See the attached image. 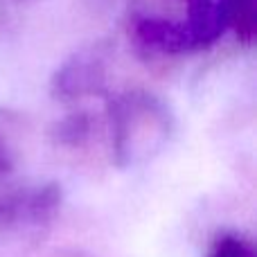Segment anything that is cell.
Masks as SVG:
<instances>
[{"label":"cell","mask_w":257,"mask_h":257,"mask_svg":"<svg viewBox=\"0 0 257 257\" xmlns=\"http://www.w3.org/2000/svg\"><path fill=\"white\" fill-rule=\"evenodd\" d=\"M138 39L147 48H156L158 52H183L185 48H194L190 32L185 25H174L158 18H147L138 25Z\"/></svg>","instance_id":"obj_1"},{"label":"cell","mask_w":257,"mask_h":257,"mask_svg":"<svg viewBox=\"0 0 257 257\" xmlns=\"http://www.w3.org/2000/svg\"><path fill=\"white\" fill-rule=\"evenodd\" d=\"M210 257H255V250L248 241H244L241 237L226 235L214 244L212 255Z\"/></svg>","instance_id":"obj_2"}]
</instances>
